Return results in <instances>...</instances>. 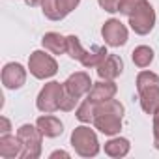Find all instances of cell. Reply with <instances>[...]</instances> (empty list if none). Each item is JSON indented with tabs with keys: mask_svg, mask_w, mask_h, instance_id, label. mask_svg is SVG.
<instances>
[{
	"mask_svg": "<svg viewBox=\"0 0 159 159\" xmlns=\"http://www.w3.org/2000/svg\"><path fill=\"white\" fill-rule=\"evenodd\" d=\"M54 157H69V153L67 152H52L51 153V159H54Z\"/></svg>",
	"mask_w": 159,
	"mask_h": 159,
	"instance_id": "obj_26",
	"label": "cell"
},
{
	"mask_svg": "<svg viewBox=\"0 0 159 159\" xmlns=\"http://www.w3.org/2000/svg\"><path fill=\"white\" fill-rule=\"evenodd\" d=\"M64 92H66L64 83H62V84L56 83V81L47 83V84L41 88V92H39V96H38V99H36V107H38L41 112H45V114L56 112V111L60 109Z\"/></svg>",
	"mask_w": 159,
	"mask_h": 159,
	"instance_id": "obj_5",
	"label": "cell"
},
{
	"mask_svg": "<svg viewBox=\"0 0 159 159\" xmlns=\"http://www.w3.org/2000/svg\"><path fill=\"white\" fill-rule=\"evenodd\" d=\"M131 58H133V64L137 67H148L153 60V51L148 45H139V47L133 49Z\"/></svg>",
	"mask_w": 159,
	"mask_h": 159,
	"instance_id": "obj_19",
	"label": "cell"
},
{
	"mask_svg": "<svg viewBox=\"0 0 159 159\" xmlns=\"http://www.w3.org/2000/svg\"><path fill=\"white\" fill-rule=\"evenodd\" d=\"M45 51H49L51 54H64L66 49H67V43H66V38L60 36L58 32H47L41 39Z\"/></svg>",
	"mask_w": 159,
	"mask_h": 159,
	"instance_id": "obj_16",
	"label": "cell"
},
{
	"mask_svg": "<svg viewBox=\"0 0 159 159\" xmlns=\"http://www.w3.org/2000/svg\"><path fill=\"white\" fill-rule=\"evenodd\" d=\"M98 2H99V6H101L105 11H109V13L118 11V4H120V0H98Z\"/></svg>",
	"mask_w": 159,
	"mask_h": 159,
	"instance_id": "obj_23",
	"label": "cell"
},
{
	"mask_svg": "<svg viewBox=\"0 0 159 159\" xmlns=\"http://www.w3.org/2000/svg\"><path fill=\"white\" fill-rule=\"evenodd\" d=\"M66 43H67L66 52H67L73 60H79V62H81V58H83L84 52H86V49L83 47L81 39H79L77 36H67V38H66Z\"/></svg>",
	"mask_w": 159,
	"mask_h": 159,
	"instance_id": "obj_20",
	"label": "cell"
},
{
	"mask_svg": "<svg viewBox=\"0 0 159 159\" xmlns=\"http://www.w3.org/2000/svg\"><path fill=\"white\" fill-rule=\"evenodd\" d=\"M137 92L142 111L146 114H153L159 109V75L140 71L137 75Z\"/></svg>",
	"mask_w": 159,
	"mask_h": 159,
	"instance_id": "obj_2",
	"label": "cell"
},
{
	"mask_svg": "<svg viewBox=\"0 0 159 159\" xmlns=\"http://www.w3.org/2000/svg\"><path fill=\"white\" fill-rule=\"evenodd\" d=\"M71 146L81 157H94L99 152V140L94 129L86 125H79L71 133Z\"/></svg>",
	"mask_w": 159,
	"mask_h": 159,
	"instance_id": "obj_3",
	"label": "cell"
},
{
	"mask_svg": "<svg viewBox=\"0 0 159 159\" xmlns=\"http://www.w3.org/2000/svg\"><path fill=\"white\" fill-rule=\"evenodd\" d=\"M101 36L111 47H122L127 43V28L118 19H109L101 28Z\"/></svg>",
	"mask_w": 159,
	"mask_h": 159,
	"instance_id": "obj_9",
	"label": "cell"
},
{
	"mask_svg": "<svg viewBox=\"0 0 159 159\" xmlns=\"http://www.w3.org/2000/svg\"><path fill=\"white\" fill-rule=\"evenodd\" d=\"M118 92V86L114 81H107V79H101L99 83H94L86 99H90L92 103H101V101H107V99H112Z\"/></svg>",
	"mask_w": 159,
	"mask_h": 159,
	"instance_id": "obj_12",
	"label": "cell"
},
{
	"mask_svg": "<svg viewBox=\"0 0 159 159\" xmlns=\"http://www.w3.org/2000/svg\"><path fill=\"white\" fill-rule=\"evenodd\" d=\"M36 125H38L39 131L43 133V137H49V139H54V137L62 135V131H64L62 122H60L56 116H51V114L39 116V118L36 120Z\"/></svg>",
	"mask_w": 159,
	"mask_h": 159,
	"instance_id": "obj_15",
	"label": "cell"
},
{
	"mask_svg": "<svg viewBox=\"0 0 159 159\" xmlns=\"http://www.w3.org/2000/svg\"><path fill=\"white\" fill-rule=\"evenodd\" d=\"M81 0H43L41 10L43 15L51 21H62L66 15H69Z\"/></svg>",
	"mask_w": 159,
	"mask_h": 159,
	"instance_id": "obj_8",
	"label": "cell"
},
{
	"mask_svg": "<svg viewBox=\"0 0 159 159\" xmlns=\"http://www.w3.org/2000/svg\"><path fill=\"white\" fill-rule=\"evenodd\" d=\"M129 148H131L129 140L122 139V137L111 139L109 142H105V153L111 155V157H124V155L129 153Z\"/></svg>",
	"mask_w": 159,
	"mask_h": 159,
	"instance_id": "obj_18",
	"label": "cell"
},
{
	"mask_svg": "<svg viewBox=\"0 0 159 159\" xmlns=\"http://www.w3.org/2000/svg\"><path fill=\"white\" fill-rule=\"evenodd\" d=\"M107 49L105 47H101V45H92L86 52H84V56L81 58V64L84 66V67H98L105 58H107Z\"/></svg>",
	"mask_w": 159,
	"mask_h": 159,
	"instance_id": "obj_17",
	"label": "cell"
},
{
	"mask_svg": "<svg viewBox=\"0 0 159 159\" xmlns=\"http://www.w3.org/2000/svg\"><path fill=\"white\" fill-rule=\"evenodd\" d=\"M92 81H90V75L84 73V71H77L73 75L67 77V81L64 83V88H66V94H69L71 98L75 99H81L84 94L90 92L92 88Z\"/></svg>",
	"mask_w": 159,
	"mask_h": 159,
	"instance_id": "obj_10",
	"label": "cell"
},
{
	"mask_svg": "<svg viewBox=\"0 0 159 159\" xmlns=\"http://www.w3.org/2000/svg\"><path fill=\"white\" fill-rule=\"evenodd\" d=\"M25 2H26L30 8H36V6H39V4L43 2V0H25Z\"/></svg>",
	"mask_w": 159,
	"mask_h": 159,
	"instance_id": "obj_27",
	"label": "cell"
},
{
	"mask_svg": "<svg viewBox=\"0 0 159 159\" xmlns=\"http://www.w3.org/2000/svg\"><path fill=\"white\" fill-rule=\"evenodd\" d=\"M17 137L23 144V159H38L41 155V140L43 133L39 131L38 125L25 124L17 129Z\"/></svg>",
	"mask_w": 159,
	"mask_h": 159,
	"instance_id": "obj_4",
	"label": "cell"
},
{
	"mask_svg": "<svg viewBox=\"0 0 159 159\" xmlns=\"http://www.w3.org/2000/svg\"><path fill=\"white\" fill-rule=\"evenodd\" d=\"M142 2V0H120V4H118V11L122 13V15H131L137 8H139V4Z\"/></svg>",
	"mask_w": 159,
	"mask_h": 159,
	"instance_id": "obj_22",
	"label": "cell"
},
{
	"mask_svg": "<svg viewBox=\"0 0 159 159\" xmlns=\"http://www.w3.org/2000/svg\"><path fill=\"white\" fill-rule=\"evenodd\" d=\"M94 109H96V103H92L90 99H84L81 105L77 107V112H75L77 120H79V122H83V124H90V122H94Z\"/></svg>",
	"mask_w": 159,
	"mask_h": 159,
	"instance_id": "obj_21",
	"label": "cell"
},
{
	"mask_svg": "<svg viewBox=\"0 0 159 159\" xmlns=\"http://www.w3.org/2000/svg\"><path fill=\"white\" fill-rule=\"evenodd\" d=\"M0 155L4 159H15L23 155V144L17 135H0Z\"/></svg>",
	"mask_w": 159,
	"mask_h": 159,
	"instance_id": "obj_14",
	"label": "cell"
},
{
	"mask_svg": "<svg viewBox=\"0 0 159 159\" xmlns=\"http://www.w3.org/2000/svg\"><path fill=\"white\" fill-rule=\"evenodd\" d=\"M124 71V60L118 54H107V58L98 66V75L99 79H107V81H114L118 75Z\"/></svg>",
	"mask_w": 159,
	"mask_h": 159,
	"instance_id": "obj_13",
	"label": "cell"
},
{
	"mask_svg": "<svg viewBox=\"0 0 159 159\" xmlns=\"http://www.w3.org/2000/svg\"><path fill=\"white\" fill-rule=\"evenodd\" d=\"M122 116H124V105L116 99H107L96 103L92 124L103 135H116L122 129Z\"/></svg>",
	"mask_w": 159,
	"mask_h": 159,
	"instance_id": "obj_1",
	"label": "cell"
},
{
	"mask_svg": "<svg viewBox=\"0 0 159 159\" xmlns=\"http://www.w3.org/2000/svg\"><path fill=\"white\" fill-rule=\"evenodd\" d=\"M28 69L36 79H49V77L56 75L58 64L45 51H34L28 58Z\"/></svg>",
	"mask_w": 159,
	"mask_h": 159,
	"instance_id": "obj_7",
	"label": "cell"
},
{
	"mask_svg": "<svg viewBox=\"0 0 159 159\" xmlns=\"http://www.w3.org/2000/svg\"><path fill=\"white\" fill-rule=\"evenodd\" d=\"M10 129H11L10 120H8L6 116H2V118H0V133H2V135H8V133H10Z\"/></svg>",
	"mask_w": 159,
	"mask_h": 159,
	"instance_id": "obj_25",
	"label": "cell"
},
{
	"mask_svg": "<svg viewBox=\"0 0 159 159\" xmlns=\"http://www.w3.org/2000/svg\"><path fill=\"white\" fill-rule=\"evenodd\" d=\"M152 116H153V146L155 150H159V109Z\"/></svg>",
	"mask_w": 159,
	"mask_h": 159,
	"instance_id": "obj_24",
	"label": "cell"
},
{
	"mask_svg": "<svg viewBox=\"0 0 159 159\" xmlns=\"http://www.w3.org/2000/svg\"><path fill=\"white\" fill-rule=\"evenodd\" d=\"M26 81V69L17 64V62H10L4 66L2 69V84L8 88V90H17L25 84Z\"/></svg>",
	"mask_w": 159,
	"mask_h": 159,
	"instance_id": "obj_11",
	"label": "cell"
},
{
	"mask_svg": "<svg viewBox=\"0 0 159 159\" xmlns=\"http://www.w3.org/2000/svg\"><path fill=\"white\" fill-rule=\"evenodd\" d=\"M153 25H155V11L148 0H142L139 4V8L129 15V26L135 34L146 36L152 32Z\"/></svg>",
	"mask_w": 159,
	"mask_h": 159,
	"instance_id": "obj_6",
	"label": "cell"
}]
</instances>
